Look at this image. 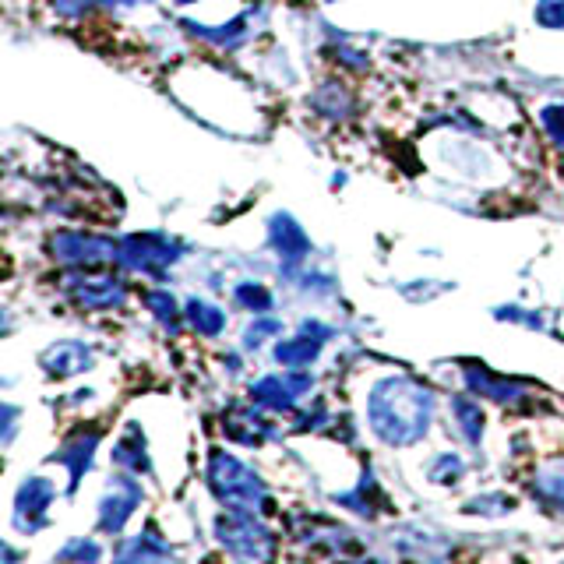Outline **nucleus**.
I'll use <instances>...</instances> for the list:
<instances>
[{
  "label": "nucleus",
  "instance_id": "7ed1b4c3",
  "mask_svg": "<svg viewBox=\"0 0 564 564\" xmlns=\"http://www.w3.org/2000/svg\"><path fill=\"white\" fill-rule=\"evenodd\" d=\"M540 120H543V127H547L550 138L564 141V106H547V110L540 113Z\"/></svg>",
  "mask_w": 564,
  "mask_h": 564
},
{
  "label": "nucleus",
  "instance_id": "f03ea898",
  "mask_svg": "<svg viewBox=\"0 0 564 564\" xmlns=\"http://www.w3.org/2000/svg\"><path fill=\"white\" fill-rule=\"evenodd\" d=\"M536 22L547 29H564V0H540L536 4Z\"/></svg>",
  "mask_w": 564,
  "mask_h": 564
},
{
  "label": "nucleus",
  "instance_id": "20e7f679",
  "mask_svg": "<svg viewBox=\"0 0 564 564\" xmlns=\"http://www.w3.org/2000/svg\"><path fill=\"white\" fill-rule=\"evenodd\" d=\"M177 4H194V0H177Z\"/></svg>",
  "mask_w": 564,
  "mask_h": 564
},
{
  "label": "nucleus",
  "instance_id": "f257e3e1",
  "mask_svg": "<svg viewBox=\"0 0 564 564\" xmlns=\"http://www.w3.org/2000/svg\"><path fill=\"white\" fill-rule=\"evenodd\" d=\"M180 254V247L173 244V240L166 237H127L117 244V261L127 268H134V272H159V268H166L173 258Z\"/></svg>",
  "mask_w": 564,
  "mask_h": 564
}]
</instances>
